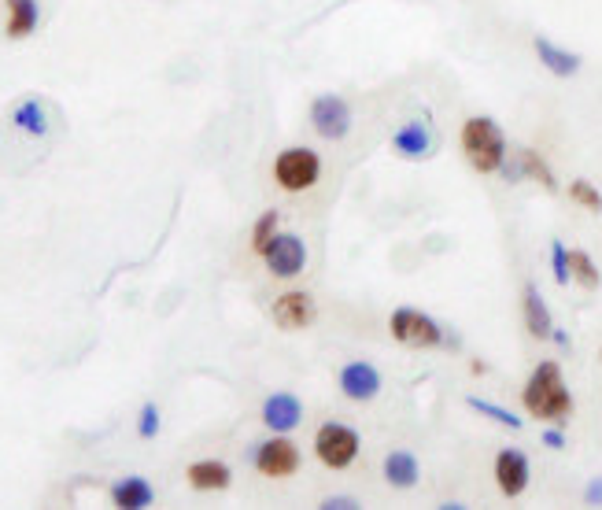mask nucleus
Returning <instances> with one entry per match:
<instances>
[{"instance_id": "nucleus-1", "label": "nucleus", "mask_w": 602, "mask_h": 510, "mask_svg": "<svg viewBox=\"0 0 602 510\" xmlns=\"http://www.w3.org/2000/svg\"><path fill=\"white\" fill-rule=\"evenodd\" d=\"M521 407L551 425H566L573 418V392H569L566 377L558 359H543L536 370L529 374L525 389H521Z\"/></svg>"}, {"instance_id": "nucleus-2", "label": "nucleus", "mask_w": 602, "mask_h": 510, "mask_svg": "<svg viewBox=\"0 0 602 510\" xmlns=\"http://www.w3.org/2000/svg\"><path fill=\"white\" fill-rule=\"evenodd\" d=\"M462 156L477 174H499L506 163V134L499 130V122L492 115H470L462 122V134H458Z\"/></svg>"}, {"instance_id": "nucleus-3", "label": "nucleus", "mask_w": 602, "mask_h": 510, "mask_svg": "<svg viewBox=\"0 0 602 510\" xmlns=\"http://www.w3.org/2000/svg\"><path fill=\"white\" fill-rule=\"evenodd\" d=\"M388 337L414 352H436V348H444L447 329L418 307H396L388 315Z\"/></svg>"}, {"instance_id": "nucleus-4", "label": "nucleus", "mask_w": 602, "mask_h": 510, "mask_svg": "<svg viewBox=\"0 0 602 510\" xmlns=\"http://www.w3.org/2000/svg\"><path fill=\"white\" fill-rule=\"evenodd\" d=\"M274 182L285 193H311L322 182V156L311 145L281 148L274 159Z\"/></svg>"}, {"instance_id": "nucleus-5", "label": "nucleus", "mask_w": 602, "mask_h": 510, "mask_svg": "<svg viewBox=\"0 0 602 510\" xmlns=\"http://www.w3.org/2000/svg\"><path fill=\"white\" fill-rule=\"evenodd\" d=\"M362 451V437L355 425H344V422H326L318 425V433H314V459L322 462L326 470L333 474H344L355 466Z\"/></svg>"}, {"instance_id": "nucleus-6", "label": "nucleus", "mask_w": 602, "mask_h": 510, "mask_svg": "<svg viewBox=\"0 0 602 510\" xmlns=\"http://www.w3.org/2000/svg\"><path fill=\"white\" fill-rule=\"evenodd\" d=\"M252 466L270 481H285V477H296L303 466L300 448L292 444L289 433H270L266 440H259L252 448Z\"/></svg>"}, {"instance_id": "nucleus-7", "label": "nucleus", "mask_w": 602, "mask_h": 510, "mask_svg": "<svg viewBox=\"0 0 602 510\" xmlns=\"http://www.w3.org/2000/svg\"><path fill=\"white\" fill-rule=\"evenodd\" d=\"M259 259H263V267L274 274V278L281 281H292L300 278L303 270H307V244H303V237H296V233H274V241L266 244L263 252H259Z\"/></svg>"}, {"instance_id": "nucleus-8", "label": "nucleus", "mask_w": 602, "mask_h": 510, "mask_svg": "<svg viewBox=\"0 0 602 510\" xmlns=\"http://www.w3.org/2000/svg\"><path fill=\"white\" fill-rule=\"evenodd\" d=\"M311 126L314 134L322 137V141H344L351 134V108L348 100L337 97V93H318L311 100Z\"/></svg>"}, {"instance_id": "nucleus-9", "label": "nucleus", "mask_w": 602, "mask_h": 510, "mask_svg": "<svg viewBox=\"0 0 602 510\" xmlns=\"http://www.w3.org/2000/svg\"><path fill=\"white\" fill-rule=\"evenodd\" d=\"M270 318H274L277 329H285V333H300V329H307L314 318H318V304H314L311 292L289 289V292H281L274 304H270Z\"/></svg>"}, {"instance_id": "nucleus-10", "label": "nucleus", "mask_w": 602, "mask_h": 510, "mask_svg": "<svg viewBox=\"0 0 602 510\" xmlns=\"http://www.w3.org/2000/svg\"><path fill=\"white\" fill-rule=\"evenodd\" d=\"M492 474H495V485L503 492L506 499H518L525 496V488L532 481V466H529V455L521 448H499L492 462Z\"/></svg>"}, {"instance_id": "nucleus-11", "label": "nucleus", "mask_w": 602, "mask_h": 510, "mask_svg": "<svg viewBox=\"0 0 602 510\" xmlns=\"http://www.w3.org/2000/svg\"><path fill=\"white\" fill-rule=\"evenodd\" d=\"M436 148H440V137H436V130L429 126V119H410L392 134V152H396L399 159H414V163H418V159L436 156Z\"/></svg>"}, {"instance_id": "nucleus-12", "label": "nucleus", "mask_w": 602, "mask_h": 510, "mask_svg": "<svg viewBox=\"0 0 602 510\" xmlns=\"http://www.w3.org/2000/svg\"><path fill=\"white\" fill-rule=\"evenodd\" d=\"M337 385L348 400L370 403V400L381 396V385H385V381H381V370H377L374 363H366V359H351V363L340 366Z\"/></svg>"}, {"instance_id": "nucleus-13", "label": "nucleus", "mask_w": 602, "mask_h": 510, "mask_svg": "<svg viewBox=\"0 0 602 510\" xmlns=\"http://www.w3.org/2000/svg\"><path fill=\"white\" fill-rule=\"evenodd\" d=\"M259 422H263L270 433H292V429H300V422H303L300 396H292V392H274V396H266L263 411H259Z\"/></svg>"}, {"instance_id": "nucleus-14", "label": "nucleus", "mask_w": 602, "mask_h": 510, "mask_svg": "<svg viewBox=\"0 0 602 510\" xmlns=\"http://www.w3.org/2000/svg\"><path fill=\"white\" fill-rule=\"evenodd\" d=\"M521 322H525L532 340H551L554 318L536 281H525V285H521Z\"/></svg>"}, {"instance_id": "nucleus-15", "label": "nucleus", "mask_w": 602, "mask_h": 510, "mask_svg": "<svg viewBox=\"0 0 602 510\" xmlns=\"http://www.w3.org/2000/svg\"><path fill=\"white\" fill-rule=\"evenodd\" d=\"M381 477H385L388 488L410 492V488H418V481H422V462H418L414 451L396 448V451H388L385 462H381Z\"/></svg>"}, {"instance_id": "nucleus-16", "label": "nucleus", "mask_w": 602, "mask_h": 510, "mask_svg": "<svg viewBox=\"0 0 602 510\" xmlns=\"http://www.w3.org/2000/svg\"><path fill=\"white\" fill-rule=\"evenodd\" d=\"M108 496L119 510H148L156 503V488L148 485V477L130 474V477H122V481H115V485L108 488Z\"/></svg>"}, {"instance_id": "nucleus-17", "label": "nucleus", "mask_w": 602, "mask_h": 510, "mask_svg": "<svg viewBox=\"0 0 602 510\" xmlns=\"http://www.w3.org/2000/svg\"><path fill=\"white\" fill-rule=\"evenodd\" d=\"M532 49H536V60H540L543 67L554 74V78H573V74L580 71V63H584L577 52H569V49H562V45H554L551 37H543V34L532 37Z\"/></svg>"}, {"instance_id": "nucleus-18", "label": "nucleus", "mask_w": 602, "mask_h": 510, "mask_svg": "<svg viewBox=\"0 0 602 510\" xmlns=\"http://www.w3.org/2000/svg\"><path fill=\"white\" fill-rule=\"evenodd\" d=\"M185 477H189V488H196V492H226V488L233 485V470H229L222 459L193 462V466L185 470Z\"/></svg>"}, {"instance_id": "nucleus-19", "label": "nucleus", "mask_w": 602, "mask_h": 510, "mask_svg": "<svg viewBox=\"0 0 602 510\" xmlns=\"http://www.w3.org/2000/svg\"><path fill=\"white\" fill-rule=\"evenodd\" d=\"M4 8H8L4 34L12 37V41L30 37L37 30V23H41V4L37 0H4Z\"/></svg>"}, {"instance_id": "nucleus-20", "label": "nucleus", "mask_w": 602, "mask_h": 510, "mask_svg": "<svg viewBox=\"0 0 602 510\" xmlns=\"http://www.w3.org/2000/svg\"><path fill=\"white\" fill-rule=\"evenodd\" d=\"M12 126L15 130H23L30 137H45L49 134V115H45V104L37 97H26L19 100L12 108Z\"/></svg>"}, {"instance_id": "nucleus-21", "label": "nucleus", "mask_w": 602, "mask_h": 510, "mask_svg": "<svg viewBox=\"0 0 602 510\" xmlns=\"http://www.w3.org/2000/svg\"><path fill=\"white\" fill-rule=\"evenodd\" d=\"M518 167H521V178L536 182L540 189H547V193H558V178H554L551 163L543 159V152H536V148H521Z\"/></svg>"}, {"instance_id": "nucleus-22", "label": "nucleus", "mask_w": 602, "mask_h": 510, "mask_svg": "<svg viewBox=\"0 0 602 510\" xmlns=\"http://www.w3.org/2000/svg\"><path fill=\"white\" fill-rule=\"evenodd\" d=\"M466 407H470V411H477V414H484V418H492V422H499L503 429H510V433H521V429H525V418H518V414L506 411V407H499V403L481 400V396H470V400H466Z\"/></svg>"}, {"instance_id": "nucleus-23", "label": "nucleus", "mask_w": 602, "mask_h": 510, "mask_svg": "<svg viewBox=\"0 0 602 510\" xmlns=\"http://www.w3.org/2000/svg\"><path fill=\"white\" fill-rule=\"evenodd\" d=\"M569 267H573V281H577L584 292H595L602 285V274L588 252H580V248L577 252H569Z\"/></svg>"}, {"instance_id": "nucleus-24", "label": "nucleus", "mask_w": 602, "mask_h": 510, "mask_svg": "<svg viewBox=\"0 0 602 510\" xmlns=\"http://www.w3.org/2000/svg\"><path fill=\"white\" fill-rule=\"evenodd\" d=\"M277 230H281V211H274V207H270V211H263V215L255 219V226H252V252L255 255L263 252L266 244L274 241Z\"/></svg>"}, {"instance_id": "nucleus-25", "label": "nucleus", "mask_w": 602, "mask_h": 510, "mask_svg": "<svg viewBox=\"0 0 602 510\" xmlns=\"http://www.w3.org/2000/svg\"><path fill=\"white\" fill-rule=\"evenodd\" d=\"M569 200L577 207H584V211H591V215H599L602 211V193L595 189V182H588V178H573V182H569Z\"/></svg>"}, {"instance_id": "nucleus-26", "label": "nucleus", "mask_w": 602, "mask_h": 510, "mask_svg": "<svg viewBox=\"0 0 602 510\" xmlns=\"http://www.w3.org/2000/svg\"><path fill=\"white\" fill-rule=\"evenodd\" d=\"M159 425H163V418H159V403L148 400L141 411H137V437L141 440H156L159 437Z\"/></svg>"}, {"instance_id": "nucleus-27", "label": "nucleus", "mask_w": 602, "mask_h": 510, "mask_svg": "<svg viewBox=\"0 0 602 510\" xmlns=\"http://www.w3.org/2000/svg\"><path fill=\"white\" fill-rule=\"evenodd\" d=\"M551 274L558 285L573 281V267H569V248L562 241H551Z\"/></svg>"}, {"instance_id": "nucleus-28", "label": "nucleus", "mask_w": 602, "mask_h": 510, "mask_svg": "<svg viewBox=\"0 0 602 510\" xmlns=\"http://www.w3.org/2000/svg\"><path fill=\"white\" fill-rule=\"evenodd\" d=\"M543 444H547L551 451H562V448H566L569 440H566V433H562V425H551V422H547V429H543Z\"/></svg>"}, {"instance_id": "nucleus-29", "label": "nucleus", "mask_w": 602, "mask_h": 510, "mask_svg": "<svg viewBox=\"0 0 602 510\" xmlns=\"http://www.w3.org/2000/svg\"><path fill=\"white\" fill-rule=\"evenodd\" d=\"M322 510H359V499L355 496H326L322 499Z\"/></svg>"}, {"instance_id": "nucleus-30", "label": "nucleus", "mask_w": 602, "mask_h": 510, "mask_svg": "<svg viewBox=\"0 0 602 510\" xmlns=\"http://www.w3.org/2000/svg\"><path fill=\"white\" fill-rule=\"evenodd\" d=\"M584 503L588 507H602V477H591L588 485H584Z\"/></svg>"}, {"instance_id": "nucleus-31", "label": "nucleus", "mask_w": 602, "mask_h": 510, "mask_svg": "<svg viewBox=\"0 0 602 510\" xmlns=\"http://www.w3.org/2000/svg\"><path fill=\"white\" fill-rule=\"evenodd\" d=\"M551 340H554V344H558V348H562V352H569V344H573V340H569L566 329H558V326L551 329Z\"/></svg>"}, {"instance_id": "nucleus-32", "label": "nucleus", "mask_w": 602, "mask_h": 510, "mask_svg": "<svg viewBox=\"0 0 602 510\" xmlns=\"http://www.w3.org/2000/svg\"><path fill=\"white\" fill-rule=\"evenodd\" d=\"M470 374L473 377H484V374H488V363H481V359H470Z\"/></svg>"}, {"instance_id": "nucleus-33", "label": "nucleus", "mask_w": 602, "mask_h": 510, "mask_svg": "<svg viewBox=\"0 0 602 510\" xmlns=\"http://www.w3.org/2000/svg\"><path fill=\"white\" fill-rule=\"evenodd\" d=\"M440 510H466V503H455V499H447V503H440Z\"/></svg>"}, {"instance_id": "nucleus-34", "label": "nucleus", "mask_w": 602, "mask_h": 510, "mask_svg": "<svg viewBox=\"0 0 602 510\" xmlns=\"http://www.w3.org/2000/svg\"><path fill=\"white\" fill-rule=\"evenodd\" d=\"M599 359H602V348H599Z\"/></svg>"}]
</instances>
